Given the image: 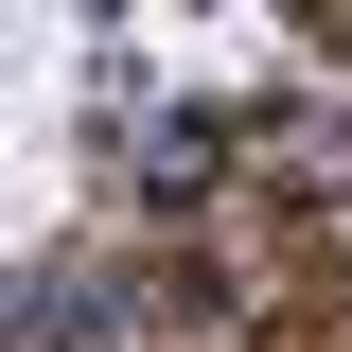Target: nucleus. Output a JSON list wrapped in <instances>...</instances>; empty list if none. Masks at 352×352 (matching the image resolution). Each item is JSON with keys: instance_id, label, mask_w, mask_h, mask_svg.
I'll return each mask as SVG.
<instances>
[]
</instances>
